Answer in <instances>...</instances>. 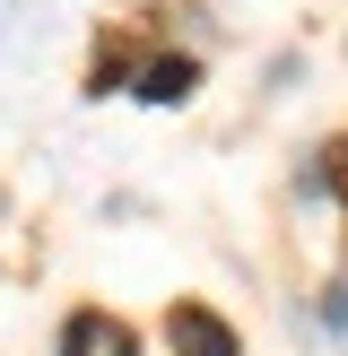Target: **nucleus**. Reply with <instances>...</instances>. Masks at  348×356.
Masks as SVG:
<instances>
[{"label":"nucleus","instance_id":"obj_1","mask_svg":"<svg viewBox=\"0 0 348 356\" xmlns=\"http://www.w3.org/2000/svg\"><path fill=\"white\" fill-rule=\"evenodd\" d=\"M166 339H174V356H235V330H226L209 305H174L166 313Z\"/></svg>","mask_w":348,"mask_h":356},{"label":"nucleus","instance_id":"obj_4","mask_svg":"<svg viewBox=\"0 0 348 356\" xmlns=\"http://www.w3.org/2000/svg\"><path fill=\"white\" fill-rule=\"evenodd\" d=\"M322 191H331V200H340V209H348V139H340V148H331V156H322Z\"/></svg>","mask_w":348,"mask_h":356},{"label":"nucleus","instance_id":"obj_2","mask_svg":"<svg viewBox=\"0 0 348 356\" xmlns=\"http://www.w3.org/2000/svg\"><path fill=\"white\" fill-rule=\"evenodd\" d=\"M61 356H139V339L113 313H70L61 322Z\"/></svg>","mask_w":348,"mask_h":356},{"label":"nucleus","instance_id":"obj_3","mask_svg":"<svg viewBox=\"0 0 348 356\" xmlns=\"http://www.w3.org/2000/svg\"><path fill=\"white\" fill-rule=\"evenodd\" d=\"M191 79H200L191 61H148V79H139V96H148V104H183V96H191Z\"/></svg>","mask_w":348,"mask_h":356}]
</instances>
